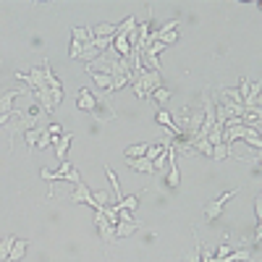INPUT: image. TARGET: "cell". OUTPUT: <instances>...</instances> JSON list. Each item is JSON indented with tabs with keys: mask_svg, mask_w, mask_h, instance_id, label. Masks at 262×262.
<instances>
[{
	"mask_svg": "<svg viewBox=\"0 0 262 262\" xmlns=\"http://www.w3.org/2000/svg\"><path fill=\"white\" fill-rule=\"evenodd\" d=\"M39 176H42V181H60V179H66V181H71L74 186H79V184H81L79 170H76V168H74V163H69V160H63V163L58 165V170H48V168H42V170H39Z\"/></svg>",
	"mask_w": 262,
	"mask_h": 262,
	"instance_id": "1",
	"label": "cell"
},
{
	"mask_svg": "<svg viewBox=\"0 0 262 262\" xmlns=\"http://www.w3.org/2000/svg\"><path fill=\"white\" fill-rule=\"evenodd\" d=\"M134 81L144 90V97H152V92L163 86V74H158V71H147L144 66H142V69L134 74Z\"/></svg>",
	"mask_w": 262,
	"mask_h": 262,
	"instance_id": "2",
	"label": "cell"
},
{
	"mask_svg": "<svg viewBox=\"0 0 262 262\" xmlns=\"http://www.w3.org/2000/svg\"><path fill=\"white\" fill-rule=\"evenodd\" d=\"M238 194V189H231V191H226V194H221L217 200H212V202H207L205 205V217L207 221H217L223 212H226V205L233 200V196Z\"/></svg>",
	"mask_w": 262,
	"mask_h": 262,
	"instance_id": "3",
	"label": "cell"
},
{
	"mask_svg": "<svg viewBox=\"0 0 262 262\" xmlns=\"http://www.w3.org/2000/svg\"><path fill=\"white\" fill-rule=\"evenodd\" d=\"M71 142H74V134H71V131H63V134H60L58 139H53V147H55V158H58V163L69 160V147H71Z\"/></svg>",
	"mask_w": 262,
	"mask_h": 262,
	"instance_id": "4",
	"label": "cell"
},
{
	"mask_svg": "<svg viewBox=\"0 0 262 262\" xmlns=\"http://www.w3.org/2000/svg\"><path fill=\"white\" fill-rule=\"evenodd\" d=\"M95 226H97V231H100V238H102L105 244H113V242H116V228H113L111 223L105 221V215H102L100 210L95 212Z\"/></svg>",
	"mask_w": 262,
	"mask_h": 262,
	"instance_id": "5",
	"label": "cell"
},
{
	"mask_svg": "<svg viewBox=\"0 0 262 262\" xmlns=\"http://www.w3.org/2000/svg\"><path fill=\"white\" fill-rule=\"evenodd\" d=\"M168 179H165V184L170 186V189H176L179 184H181V173H179V163H176V147H173L170 152H168Z\"/></svg>",
	"mask_w": 262,
	"mask_h": 262,
	"instance_id": "6",
	"label": "cell"
},
{
	"mask_svg": "<svg viewBox=\"0 0 262 262\" xmlns=\"http://www.w3.org/2000/svg\"><path fill=\"white\" fill-rule=\"evenodd\" d=\"M16 79L27 81L34 92H37V90H42V86H48V84H45V74H42V69H32L29 74H18V71H16Z\"/></svg>",
	"mask_w": 262,
	"mask_h": 262,
	"instance_id": "7",
	"label": "cell"
},
{
	"mask_svg": "<svg viewBox=\"0 0 262 262\" xmlns=\"http://www.w3.org/2000/svg\"><path fill=\"white\" fill-rule=\"evenodd\" d=\"M76 107H79V111H86V113H95L97 97H95L90 90H79V92H76Z\"/></svg>",
	"mask_w": 262,
	"mask_h": 262,
	"instance_id": "8",
	"label": "cell"
},
{
	"mask_svg": "<svg viewBox=\"0 0 262 262\" xmlns=\"http://www.w3.org/2000/svg\"><path fill=\"white\" fill-rule=\"evenodd\" d=\"M95 118L97 121H102V123H107V121H116V111H113V105L107 102V100H97V107H95Z\"/></svg>",
	"mask_w": 262,
	"mask_h": 262,
	"instance_id": "9",
	"label": "cell"
},
{
	"mask_svg": "<svg viewBox=\"0 0 262 262\" xmlns=\"http://www.w3.org/2000/svg\"><path fill=\"white\" fill-rule=\"evenodd\" d=\"M21 92H24V90H18V86H16V90H6L3 95H0V116H6V113L13 111V100H16Z\"/></svg>",
	"mask_w": 262,
	"mask_h": 262,
	"instance_id": "10",
	"label": "cell"
},
{
	"mask_svg": "<svg viewBox=\"0 0 262 262\" xmlns=\"http://www.w3.org/2000/svg\"><path fill=\"white\" fill-rule=\"evenodd\" d=\"M71 200H74L76 205H90V207L95 210V202H92V191L86 189V184H84V181L76 186V191L71 194Z\"/></svg>",
	"mask_w": 262,
	"mask_h": 262,
	"instance_id": "11",
	"label": "cell"
},
{
	"mask_svg": "<svg viewBox=\"0 0 262 262\" xmlns=\"http://www.w3.org/2000/svg\"><path fill=\"white\" fill-rule=\"evenodd\" d=\"M137 228H139V223H137V221H118V226H116V242H118V238H128V236H134V233H137Z\"/></svg>",
	"mask_w": 262,
	"mask_h": 262,
	"instance_id": "12",
	"label": "cell"
},
{
	"mask_svg": "<svg viewBox=\"0 0 262 262\" xmlns=\"http://www.w3.org/2000/svg\"><path fill=\"white\" fill-rule=\"evenodd\" d=\"M27 247H29V242H27V238H16V242H13V247H11V254H8V262H18V259H24V254H27Z\"/></svg>",
	"mask_w": 262,
	"mask_h": 262,
	"instance_id": "13",
	"label": "cell"
},
{
	"mask_svg": "<svg viewBox=\"0 0 262 262\" xmlns=\"http://www.w3.org/2000/svg\"><path fill=\"white\" fill-rule=\"evenodd\" d=\"M126 165L131 170H137V173H155V168H152V160L147 158H134V160H126Z\"/></svg>",
	"mask_w": 262,
	"mask_h": 262,
	"instance_id": "14",
	"label": "cell"
},
{
	"mask_svg": "<svg viewBox=\"0 0 262 262\" xmlns=\"http://www.w3.org/2000/svg\"><path fill=\"white\" fill-rule=\"evenodd\" d=\"M137 24H139L137 16H126L123 24H116V34H118V37H128L131 32H137Z\"/></svg>",
	"mask_w": 262,
	"mask_h": 262,
	"instance_id": "15",
	"label": "cell"
},
{
	"mask_svg": "<svg viewBox=\"0 0 262 262\" xmlns=\"http://www.w3.org/2000/svg\"><path fill=\"white\" fill-rule=\"evenodd\" d=\"M100 55H102V53H100V50L92 45V42H90V45H84V48H81V53L76 55V60H84L86 66H90V63H92V60H97Z\"/></svg>",
	"mask_w": 262,
	"mask_h": 262,
	"instance_id": "16",
	"label": "cell"
},
{
	"mask_svg": "<svg viewBox=\"0 0 262 262\" xmlns=\"http://www.w3.org/2000/svg\"><path fill=\"white\" fill-rule=\"evenodd\" d=\"M71 39L81 42V45H90V42H92V29H86V27H74V29H71Z\"/></svg>",
	"mask_w": 262,
	"mask_h": 262,
	"instance_id": "17",
	"label": "cell"
},
{
	"mask_svg": "<svg viewBox=\"0 0 262 262\" xmlns=\"http://www.w3.org/2000/svg\"><path fill=\"white\" fill-rule=\"evenodd\" d=\"M105 176H107V181H111V186H113V191H116V202H121V200H123V194H121V181H118L116 170H113L111 165H105Z\"/></svg>",
	"mask_w": 262,
	"mask_h": 262,
	"instance_id": "18",
	"label": "cell"
},
{
	"mask_svg": "<svg viewBox=\"0 0 262 262\" xmlns=\"http://www.w3.org/2000/svg\"><path fill=\"white\" fill-rule=\"evenodd\" d=\"M116 207H118V210H126V212H134V210L139 207V194H128V196H123L121 202H116Z\"/></svg>",
	"mask_w": 262,
	"mask_h": 262,
	"instance_id": "19",
	"label": "cell"
},
{
	"mask_svg": "<svg viewBox=\"0 0 262 262\" xmlns=\"http://www.w3.org/2000/svg\"><path fill=\"white\" fill-rule=\"evenodd\" d=\"M223 262H252V252L247 249V247H242V249H233Z\"/></svg>",
	"mask_w": 262,
	"mask_h": 262,
	"instance_id": "20",
	"label": "cell"
},
{
	"mask_svg": "<svg viewBox=\"0 0 262 262\" xmlns=\"http://www.w3.org/2000/svg\"><path fill=\"white\" fill-rule=\"evenodd\" d=\"M147 155V144L142 142V144H131V147H126V152H123V158L126 160H134V158H144Z\"/></svg>",
	"mask_w": 262,
	"mask_h": 262,
	"instance_id": "21",
	"label": "cell"
},
{
	"mask_svg": "<svg viewBox=\"0 0 262 262\" xmlns=\"http://www.w3.org/2000/svg\"><path fill=\"white\" fill-rule=\"evenodd\" d=\"M212 160H226V158H231V144H226V142H221V144H215L212 147V155H210Z\"/></svg>",
	"mask_w": 262,
	"mask_h": 262,
	"instance_id": "22",
	"label": "cell"
},
{
	"mask_svg": "<svg viewBox=\"0 0 262 262\" xmlns=\"http://www.w3.org/2000/svg\"><path fill=\"white\" fill-rule=\"evenodd\" d=\"M116 34V24H97L92 27V37H113Z\"/></svg>",
	"mask_w": 262,
	"mask_h": 262,
	"instance_id": "23",
	"label": "cell"
},
{
	"mask_svg": "<svg viewBox=\"0 0 262 262\" xmlns=\"http://www.w3.org/2000/svg\"><path fill=\"white\" fill-rule=\"evenodd\" d=\"M39 134H42V128L37 126V128H29V131H24V139H27V147H29V152L37 147V142H39Z\"/></svg>",
	"mask_w": 262,
	"mask_h": 262,
	"instance_id": "24",
	"label": "cell"
},
{
	"mask_svg": "<svg viewBox=\"0 0 262 262\" xmlns=\"http://www.w3.org/2000/svg\"><path fill=\"white\" fill-rule=\"evenodd\" d=\"M90 76H92V81L100 86V90H107V92H111V84H113V79H111V76H105V74H95V71H90Z\"/></svg>",
	"mask_w": 262,
	"mask_h": 262,
	"instance_id": "25",
	"label": "cell"
},
{
	"mask_svg": "<svg viewBox=\"0 0 262 262\" xmlns=\"http://www.w3.org/2000/svg\"><path fill=\"white\" fill-rule=\"evenodd\" d=\"M13 242H16L13 236H3V238H0V259H6V262H8V254H11Z\"/></svg>",
	"mask_w": 262,
	"mask_h": 262,
	"instance_id": "26",
	"label": "cell"
},
{
	"mask_svg": "<svg viewBox=\"0 0 262 262\" xmlns=\"http://www.w3.org/2000/svg\"><path fill=\"white\" fill-rule=\"evenodd\" d=\"M207 142H210L212 147L223 142V126H221V123H215V126L210 128V134H207Z\"/></svg>",
	"mask_w": 262,
	"mask_h": 262,
	"instance_id": "27",
	"label": "cell"
},
{
	"mask_svg": "<svg viewBox=\"0 0 262 262\" xmlns=\"http://www.w3.org/2000/svg\"><path fill=\"white\" fill-rule=\"evenodd\" d=\"M191 149H196V152H202V155H212V144L207 142V139H194L191 142Z\"/></svg>",
	"mask_w": 262,
	"mask_h": 262,
	"instance_id": "28",
	"label": "cell"
},
{
	"mask_svg": "<svg viewBox=\"0 0 262 262\" xmlns=\"http://www.w3.org/2000/svg\"><path fill=\"white\" fill-rule=\"evenodd\" d=\"M152 102H158V105H165L168 100H170V90H165V86H160V90H155L152 92V97H149Z\"/></svg>",
	"mask_w": 262,
	"mask_h": 262,
	"instance_id": "29",
	"label": "cell"
},
{
	"mask_svg": "<svg viewBox=\"0 0 262 262\" xmlns=\"http://www.w3.org/2000/svg\"><path fill=\"white\" fill-rule=\"evenodd\" d=\"M176 39H179V29H176V32H165V34H160V37H158V42H160L163 48L176 45Z\"/></svg>",
	"mask_w": 262,
	"mask_h": 262,
	"instance_id": "30",
	"label": "cell"
},
{
	"mask_svg": "<svg viewBox=\"0 0 262 262\" xmlns=\"http://www.w3.org/2000/svg\"><path fill=\"white\" fill-rule=\"evenodd\" d=\"M163 152H168L163 144H147V155H144V158H147V160H155V158L163 155Z\"/></svg>",
	"mask_w": 262,
	"mask_h": 262,
	"instance_id": "31",
	"label": "cell"
},
{
	"mask_svg": "<svg viewBox=\"0 0 262 262\" xmlns=\"http://www.w3.org/2000/svg\"><path fill=\"white\" fill-rule=\"evenodd\" d=\"M168 152H170V149H168ZM168 152H163L160 158L152 160V168H155V173H163V170L168 168Z\"/></svg>",
	"mask_w": 262,
	"mask_h": 262,
	"instance_id": "32",
	"label": "cell"
},
{
	"mask_svg": "<svg viewBox=\"0 0 262 262\" xmlns=\"http://www.w3.org/2000/svg\"><path fill=\"white\" fill-rule=\"evenodd\" d=\"M226 100H231V102H236V105H242V95H238L236 90H228V86H223V92H221Z\"/></svg>",
	"mask_w": 262,
	"mask_h": 262,
	"instance_id": "33",
	"label": "cell"
},
{
	"mask_svg": "<svg viewBox=\"0 0 262 262\" xmlns=\"http://www.w3.org/2000/svg\"><path fill=\"white\" fill-rule=\"evenodd\" d=\"M45 134H48L50 139H58V137L63 134V126H60V123H50V126L45 128Z\"/></svg>",
	"mask_w": 262,
	"mask_h": 262,
	"instance_id": "34",
	"label": "cell"
},
{
	"mask_svg": "<svg viewBox=\"0 0 262 262\" xmlns=\"http://www.w3.org/2000/svg\"><path fill=\"white\" fill-rule=\"evenodd\" d=\"M249 90H252V79H242V84H238V95H242V102H244V97L249 95Z\"/></svg>",
	"mask_w": 262,
	"mask_h": 262,
	"instance_id": "35",
	"label": "cell"
},
{
	"mask_svg": "<svg viewBox=\"0 0 262 262\" xmlns=\"http://www.w3.org/2000/svg\"><path fill=\"white\" fill-rule=\"evenodd\" d=\"M53 144V139L45 134V128H42V134H39V142H37V149H45V147H50Z\"/></svg>",
	"mask_w": 262,
	"mask_h": 262,
	"instance_id": "36",
	"label": "cell"
},
{
	"mask_svg": "<svg viewBox=\"0 0 262 262\" xmlns=\"http://www.w3.org/2000/svg\"><path fill=\"white\" fill-rule=\"evenodd\" d=\"M184 262H202V259H200V249L194 247V249H191V252L184 257Z\"/></svg>",
	"mask_w": 262,
	"mask_h": 262,
	"instance_id": "37",
	"label": "cell"
},
{
	"mask_svg": "<svg viewBox=\"0 0 262 262\" xmlns=\"http://www.w3.org/2000/svg\"><path fill=\"white\" fill-rule=\"evenodd\" d=\"M254 215H257V226H259V217H262V200L259 196L254 200Z\"/></svg>",
	"mask_w": 262,
	"mask_h": 262,
	"instance_id": "38",
	"label": "cell"
}]
</instances>
